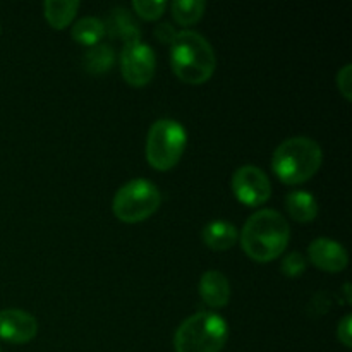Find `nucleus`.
I'll return each instance as SVG.
<instances>
[{"label": "nucleus", "instance_id": "obj_1", "mask_svg": "<svg viewBox=\"0 0 352 352\" xmlns=\"http://www.w3.org/2000/svg\"><path fill=\"white\" fill-rule=\"evenodd\" d=\"M291 237L287 220L275 210H260L246 220L241 232L244 253L258 263H267L284 253Z\"/></svg>", "mask_w": 352, "mask_h": 352}, {"label": "nucleus", "instance_id": "obj_2", "mask_svg": "<svg viewBox=\"0 0 352 352\" xmlns=\"http://www.w3.org/2000/svg\"><path fill=\"white\" fill-rule=\"evenodd\" d=\"M170 65L181 81L203 85L215 72V50L205 36L196 31L182 30L170 45Z\"/></svg>", "mask_w": 352, "mask_h": 352}, {"label": "nucleus", "instance_id": "obj_3", "mask_svg": "<svg viewBox=\"0 0 352 352\" xmlns=\"http://www.w3.org/2000/svg\"><path fill=\"white\" fill-rule=\"evenodd\" d=\"M322 148L315 140L296 136L275 148L272 168L284 184L294 186L311 179L322 165Z\"/></svg>", "mask_w": 352, "mask_h": 352}, {"label": "nucleus", "instance_id": "obj_4", "mask_svg": "<svg viewBox=\"0 0 352 352\" xmlns=\"http://www.w3.org/2000/svg\"><path fill=\"white\" fill-rule=\"evenodd\" d=\"M229 337V327L220 315L199 311L186 318L174 336L175 352H220Z\"/></svg>", "mask_w": 352, "mask_h": 352}, {"label": "nucleus", "instance_id": "obj_5", "mask_svg": "<svg viewBox=\"0 0 352 352\" xmlns=\"http://www.w3.org/2000/svg\"><path fill=\"white\" fill-rule=\"evenodd\" d=\"M188 143L184 126L174 119H160L146 138V160L155 170H170L181 160Z\"/></svg>", "mask_w": 352, "mask_h": 352}, {"label": "nucleus", "instance_id": "obj_6", "mask_svg": "<svg viewBox=\"0 0 352 352\" xmlns=\"http://www.w3.org/2000/svg\"><path fill=\"white\" fill-rule=\"evenodd\" d=\"M162 203L155 184L144 179H133L117 189L112 201L113 215L126 223H138L153 215Z\"/></svg>", "mask_w": 352, "mask_h": 352}, {"label": "nucleus", "instance_id": "obj_7", "mask_svg": "<svg viewBox=\"0 0 352 352\" xmlns=\"http://www.w3.org/2000/svg\"><path fill=\"white\" fill-rule=\"evenodd\" d=\"M120 67H122V76L127 85L134 88L146 86L153 79L155 67H157L155 52L151 50L150 45L141 43V41L124 45L122 54H120Z\"/></svg>", "mask_w": 352, "mask_h": 352}, {"label": "nucleus", "instance_id": "obj_8", "mask_svg": "<svg viewBox=\"0 0 352 352\" xmlns=\"http://www.w3.org/2000/svg\"><path fill=\"white\" fill-rule=\"evenodd\" d=\"M232 191L243 205L260 206L270 199L272 184L261 168L243 165L232 175Z\"/></svg>", "mask_w": 352, "mask_h": 352}, {"label": "nucleus", "instance_id": "obj_9", "mask_svg": "<svg viewBox=\"0 0 352 352\" xmlns=\"http://www.w3.org/2000/svg\"><path fill=\"white\" fill-rule=\"evenodd\" d=\"M38 333V322L31 313L23 309L0 311V339L10 344H28Z\"/></svg>", "mask_w": 352, "mask_h": 352}, {"label": "nucleus", "instance_id": "obj_10", "mask_svg": "<svg viewBox=\"0 0 352 352\" xmlns=\"http://www.w3.org/2000/svg\"><path fill=\"white\" fill-rule=\"evenodd\" d=\"M308 256L315 267H318L320 270L330 272V274L342 272L349 260L342 244L332 239H325V237L315 239L309 244Z\"/></svg>", "mask_w": 352, "mask_h": 352}, {"label": "nucleus", "instance_id": "obj_11", "mask_svg": "<svg viewBox=\"0 0 352 352\" xmlns=\"http://www.w3.org/2000/svg\"><path fill=\"white\" fill-rule=\"evenodd\" d=\"M199 296L210 308H223L230 299L229 278L219 270H208L199 278Z\"/></svg>", "mask_w": 352, "mask_h": 352}, {"label": "nucleus", "instance_id": "obj_12", "mask_svg": "<svg viewBox=\"0 0 352 352\" xmlns=\"http://www.w3.org/2000/svg\"><path fill=\"white\" fill-rule=\"evenodd\" d=\"M105 31H109L112 36H119L124 41V45H133L141 41L140 24L134 21L133 14L126 9H116L110 14L105 24Z\"/></svg>", "mask_w": 352, "mask_h": 352}, {"label": "nucleus", "instance_id": "obj_13", "mask_svg": "<svg viewBox=\"0 0 352 352\" xmlns=\"http://www.w3.org/2000/svg\"><path fill=\"white\" fill-rule=\"evenodd\" d=\"M203 241L208 248L215 251H226L236 244L239 232L236 227L226 220H213V222L206 223L205 229L201 232Z\"/></svg>", "mask_w": 352, "mask_h": 352}, {"label": "nucleus", "instance_id": "obj_14", "mask_svg": "<svg viewBox=\"0 0 352 352\" xmlns=\"http://www.w3.org/2000/svg\"><path fill=\"white\" fill-rule=\"evenodd\" d=\"M285 208L296 222H313L318 215V203L308 191H291L285 196Z\"/></svg>", "mask_w": 352, "mask_h": 352}, {"label": "nucleus", "instance_id": "obj_15", "mask_svg": "<svg viewBox=\"0 0 352 352\" xmlns=\"http://www.w3.org/2000/svg\"><path fill=\"white\" fill-rule=\"evenodd\" d=\"M43 9L48 24L55 30H64L76 17L79 2L78 0H47Z\"/></svg>", "mask_w": 352, "mask_h": 352}, {"label": "nucleus", "instance_id": "obj_16", "mask_svg": "<svg viewBox=\"0 0 352 352\" xmlns=\"http://www.w3.org/2000/svg\"><path fill=\"white\" fill-rule=\"evenodd\" d=\"M105 34V23L98 17H82L72 26V38L81 45L95 47Z\"/></svg>", "mask_w": 352, "mask_h": 352}, {"label": "nucleus", "instance_id": "obj_17", "mask_svg": "<svg viewBox=\"0 0 352 352\" xmlns=\"http://www.w3.org/2000/svg\"><path fill=\"white\" fill-rule=\"evenodd\" d=\"M113 60H116V54L112 47L98 43L95 47H89V50L85 54V69L91 74H103L110 71Z\"/></svg>", "mask_w": 352, "mask_h": 352}, {"label": "nucleus", "instance_id": "obj_18", "mask_svg": "<svg viewBox=\"0 0 352 352\" xmlns=\"http://www.w3.org/2000/svg\"><path fill=\"white\" fill-rule=\"evenodd\" d=\"M172 16L181 26H192L198 23L205 12L203 0H175L170 6Z\"/></svg>", "mask_w": 352, "mask_h": 352}, {"label": "nucleus", "instance_id": "obj_19", "mask_svg": "<svg viewBox=\"0 0 352 352\" xmlns=\"http://www.w3.org/2000/svg\"><path fill=\"white\" fill-rule=\"evenodd\" d=\"M167 3L164 0H134L133 9L136 10L138 16L146 21H155L165 12Z\"/></svg>", "mask_w": 352, "mask_h": 352}, {"label": "nucleus", "instance_id": "obj_20", "mask_svg": "<svg viewBox=\"0 0 352 352\" xmlns=\"http://www.w3.org/2000/svg\"><path fill=\"white\" fill-rule=\"evenodd\" d=\"M280 270L282 274L287 275V277L291 278L301 277V275L306 272V258L302 256L301 253H298V251L289 253L287 256L284 258V261H282Z\"/></svg>", "mask_w": 352, "mask_h": 352}, {"label": "nucleus", "instance_id": "obj_21", "mask_svg": "<svg viewBox=\"0 0 352 352\" xmlns=\"http://www.w3.org/2000/svg\"><path fill=\"white\" fill-rule=\"evenodd\" d=\"M337 86H339V91L342 93V96L346 100L352 98V65L347 64L340 69V72L337 74Z\"/></svg>", "mask_w": 352, "mask_h": 352}, {"label": "nucleus", "instance_id": "obj_22", "mask_svg": "<svg viewBox=\"0 0 352 352\" xmlns=\"http://www.w3.org/2000/svg\"><path fill=\"white\" fill-rule=\"evenodd\" d=\"M337 337H339L340 342L346 347H351L352 340V316L346 315L339 322V327H337Z\"/></svg>", "mask_w": 352, "mask_h": 352}, {"label": "nucleus", "instance_id": "obj_23", "mask_svg": "<svg viewBox=\"0 0 352 352\" xmlns=\"http://www.w3.org/2000/svg\"><path fill=\"white\" fill-rule=\"evenodd\" d=\"M155 36L158 38V40L162 41V43H170L175 40V36H177V33H175V30L172 28V24L168 23H160L155 26Z\"/></svg>", "mask_w": 352, "mask_h": 352}, {"label": "nucleus", "instance_id": "obj_24", "mask_svg": "<svg viewBox=\"0 0 352 352\" xmlns=\"http://www.w3.org/2000/svg\"><path fill=\"white\" fill-rule=\"evenodd\" d=\"M344 292H346V299H347V302H351V285H349V284L344 285Z\"/></svg>", "mask_w": 352, "mask_h": 352}]
</instances>
